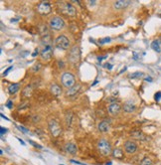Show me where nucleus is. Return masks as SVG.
Masks as SVG:
<instances>
[{
	"label": "nucleus",
	"mask_w": 161,
	"mask_h": 165,
	"mask_svg": "<svg viewBox=\"0 0 161 165\" xmlns=\"http://www.w3.org/2000/svg\"><path fill=\"white\" fill-rule=\"evenodd\" d=\"M18 128H19V130H21V131H23L24 132V133H28V131L26 128H25V127H23V126H21V125H19V126H18Z\"/></svg>",
	"instance_id": "nucleus-30"
},
{
	"label": "nucleus",
	"mask_w": 161,
	"mask_h": 165,
	"mask_svg": "<svg viewBox=\"0 0 161 165\" xmlns=\"http://www.w3.org/2000/svg\"><path fill=\"white\" fill-rule=\"evenodd\" d=\"M48 127H49V131H50L51 135L54 136V137H59L60 134L62 133V127H61L60 124L57 120L55 119L49 120Z\"/></svg>",
	"instance_id": "nucleus-5"
},
{
	"label": "nucleus",
	"mask_w": 161,
	"mask_h": 165,
	"mask_svg": "<svg viewBox=\"0 0 161 165\" xmlns=\"http://www.w3.org/2000/svg\"><path fill=\"white\" fill-rule=\"evenodd\" d=\"M111 119H104L102 122H101L97 125V128H99V130L101 132H104V133H106L111 129Z\"/></svg>",
	"instance_id": "nucleus-13"
},
{
	"label": "nucleus",
	"mask_w": 161,
	"mask_h": 165,
	"mask_svg": "<svg viewBox=\"0 0 161 165\" xmlns=\"http://www.w3.org/2000/svg\"><path fill=\"white\" fill-rule=\"evenodd\" d=\"M32 93H33L32 87H31V86H27V87L23 90V96H24L25 97H31Z\"/></svg>",
	"instance_id": "nucleus-21"
},
{
	"label": "nucleus",
	"mask_w": 161,
	"mask_h": 165,
	"mask_svg": "<svg viewBox=\"0 0 161 165\" xmlns=\"http://www.w3.org/2000/svg\"><path fill=\"white\" fill-rule=\"evenodd\" d=\"M123 110H124L125 113H131L136 110V106H135V104L132 101H127L124 104V106H123Z\"/></svg>",
	"instance_id": "nucleus-16"
},
{
	"label": "nucleus",
	"mask_w": 161,
	"mask_h": 165,
	"mask_svg": "<svg viewBox=\"0 0 161 165\" xmlns=\"http://www.w3.org/2000/svg\"><path fill=\"white\" fill-rule=\"evenodd\" d=\"M18 140L20 141V142H21V144H22V145H25V142H24V141H23V140H21L20 138H18Z\"/></svg>",
	"instance_id": "nucleus-39"
},
{
	"label": "nucleus",
	"mask_w": 161,
	"mask_h": 165,
	"mask_svg": "<svg viewBox=\"0 0 161 165\" xmlns=\"http://www.w3.org/2000/svg\"><path fill=\"white\" fill-rule=\"evenodd\" d=\"M140 165H153L152 163V160L150 158H148V157H145V158L142 159Z\"/></svg>",
	"instance_id": "nucleus-24"
},
{
	"label": "nucleus",
	"mask_w": 161,
	"mask_h": 165,
	"mask_svg": "<svg viewBox=\"0 0 161 165\" xmlns=\"http://www.w3.org/2000/svg\"><path fill=\"white\" fill-rule=\"evenodd\" d=\"M6 131H7L6 128H4V127H0V134H1V135H3L4 133H6Z\"/></svg>",
	"instance_id": "nucleus-31"
},
{
	"label": "nucleus",
	"mask_w": 161,
	"mask_h": 165,
	"mask_svg": "<svg viewBox=\"0 0 161 165\" xmlns=\"http://www.w3.org/2000/svg\"><path fill=\"white\" fill-rule=\"evenodd\" d=\"M19 90H20V84H12L8 88L9 94L10 95H15L17 92H19Z\"/></svg>",
	"instance_id": "nucleus-19"
},
{
	"label": "nucleus",
	"mask_w": 161,
	"mask_h": 165,
	"mask_svg": "<svg viewBox=\"0 0 161 165\" xmlns=\"http://www.w3.org/2000/svg\"><path fill=\"white\" fill-rule=\"evenodd\" d=\"M111 41V39L109 38V37H106V38H104V39H101V40H100V43L106 44V43H109Z\"/></svg>",
	"instance_id": "nucleus-26"
},
{
	"label": "nucleus",
	"mask_w": 161,
	"mask_h": 165,
	"mask_svg": "<svg viewBox=\"0 0 161 165\" xmlns=\"http://www.w3.org/2000/svg\"><path fill=\"white\" fill-rule=\"evenodd\" d=\"M40 69H41V64H40V63H37V64H35L34 66H33V68H32V71H33V72H38Z\"/></svg>",
	"instance_id": "nucleus-25"
},
{
	"label": "nucleus",
	"mask_w": 161,
	"mask_h": 165,
	"mask_svg": "<svg viewBox=\"0 0 161 165\" xmlns=\"http://www.w3.org/2000/svg\"><path fill=\"white\" fill-rule=\"evenodd\" d=\"M106 165H111V162H107Z\"/></svg>",
	"instance_id": "nucleus-41"
},
{
	"label": "nucleus",
	"mask_w": 161,
	"mask_h": 165,
	"mask_svg": "<svg viewBox=\"0 0 161 165\" xmlns=\"http://www.w3.org/2000/svg\"><path fill=\"white\" fill-rule=\"evenodd\" d=\"M64 149L68 154H71V155H76L77 153H78V146H77V144H75L74 142L66 143Z\"/></svg>",
	"instance_id": "nucleus-12"
},
{
	"label": "nucleus",
	"mask_w": 161,
	"mask_h": 165,
	"mask_svg": "<svg viewBox=\"0 0 161 165\" xmlns=\"http://www.w3.org/2000/svg\"><path fill=\"white\" fill-rule=\"evenodd\" d=\"M37 11L41 14V15H47L52 11V7H51L50 3L47 1H42L41 3L38 4L37 6Z\"/></svg>",
	"instance_id": "nucleus-8"
},
{
	"label": "nucleus",
	"mask_w": 161,
	"mask_h": 165,
	"mask_svg": "<svg viewBox=\"0 0 161 165\" xmlns=\"http://www.w3.org/2000/svg\"><path fill=\"white\" fill-rule=\"evenodd\" d=\"M161 42L159 40H154L151 43V48L157 53H160L161 52V46H160Z\"/></svg>",
	"instance_id": "nucleus-20"
},
{
	"label": "nucleus",
	"mask_w": 161,
	"mask_h": 165,
	"mask_svg": "<svg viewBox=\"0 0 161 165\" xmlns=\"http://www.w3.org/2000/svg\"><path fill=\"white\" fill-rule=\"evenodd\" d=\"M111 155L114 157V158L116 159H123V157H124V153H123L122 149H120V148H114L113 150V153H111Z\"/></svg>",
	"instance_id": "nucleus-18"
},
{
	"label": "nucleus",
	"mask_w": 161,
	"mask_h": 165,
	"mask_svg": "<svg viewBox=\"0 0 161 165\" xmlns=\"http://www.w3.org/2000/svg\"><path fill=\"white\" fill-rule=\"evenodd\" d=\"M50 92L52 93V95L55 97H60L61 95H62V89H61V87L59 85H57V84H52V85L50 86Z\"/></svg>",
	"instance_id": "nucleus-17"
},
{
	"label": "nucleus",
	"mask_w": 161,
	"mask_h": 165,
	"mask_svg": "<svg viewBox=\"0 0 161 165\" xmlns=\"http://www.w3.org/2000/svg\"><path fill=\"white\" fill-rule=\"evenodd\" d=\"M61 82H62L64 87H66L67 89H70V88L74 87L76 85V78L72 73L65 72L61 77Z\"/></svg>",
	"instance_id": "nucleus-2"
},
{
	"label": "nucleus",
	"mask_w": 161,
	"mask_h": 165,
	"mask_svg": "<svg viewBox=\"0 0 161 165\" xmlns=\"http://www.w3.org/2000/svg\"><path fill=\"white\" fill-rule=\"evenodd\" d=\"M145 81L146 82H152V78L151 77H147V78H145Z\"/></svg>",
	"instance_id": "nucleus-36"
},
{
	"label": "nucleus",
	"mask_w": 161,
	"mask_h": 165,
	"mask_svg": "<svg viewBox=\"0 0 161 165\" xmlns=\"http://www.w3.org/2000/svg\"><path fill=\"white\" fill-rule=\"evenodd\" d=\"M97 150H99L100 154L102 156H109L113 153V148H111V144L108 140L104 138H102L97 142Z\"/></svg>",
	"instance_id": "nucleus-1"
},
{
	"label": "nucleus",
	"mask_w": 161,
	"mask_h": 165,
	"mask_svg": "<svg viewBox=\"0 0 161 165\" xmlns=\"http://www.w3.org/2000/svg\"><path fill=\"white\" fill-rule=\"evenodd\" d=\"M12 69H13V66H10V67H9V68H7V69L5 70V71H4L3 76H7V75H8V73H9V72H10Z\"/></svg>",
	"instance_id": "nucleus-28"
},
{
	"label": "nucleus",
	"mask_w": 161,
	"mask_h": 165,
	"mask_svg": "<svg viewBox=\"0 0 161 165\" xmlns=\"http://www.w3.org/2000/svg\"><path fill=\"white\" fill-rule=\"evenodd\" d=\"M154 99H155L156 101H160V99H161V92L156 93L155 96H154Z\"/></svg>",
	"instance_id": "nucleus-27"
},
{
	"label": "nucleus",
	"mask_w": 161,
	"mask_h": 165,
	"mask_svg": "<svg viewBox=\"0 0 161 165\" xmlns=\"http://www.w3.org/2000/svg\"><path fill=\"white\" fill-rule=\"evenodd\" d=\"M29 142H30V143H32V144H33V146H35V147L42 148V146H41V145H38V144H37V143H35L34 141H32V140H29Z\"/></svg>",
	"instance_id": "nucleus-32"
},
{
	"label": "nucleus",
	"mask_w": 161,
	"mask_h": 165,
	"mask_svg": "<svg viewBox=\"0 0 161 165\" xmlns=\"http://www.w3.org/2000/svg\"><path fill=\"white\" fill-rule=\"evenodd\" d=\"M68 60L72 64H77L80 62L81 60V51L78 46H74L73 48L70 50L69 55H68Z\"/></svg>",
	"instance_id": "nucleus-6"
},
{
	"label": "nucleus",
	"mask_w": 161,
	"mask_h": 165,
	"mask_svg": "<svg viewBox=\"0 0 161 165\" xmlns=\"http://www.w3.org/2000/svg\"><path fill=\"white\" fill-rule=\"evenodd\" d=\"M81 88H82L81 85H75L74 87H72V88H70V89H68L67 93H66L67 97H75V96H76V95L78 94V93L81 90Z\"/></svg>",
	"instance_id": "nucleus-15"
},
{
	"label": "nucleus",
	"mask_w": 161,
	"mask_h": 165,
	"mask_svg": "<svg viewBox=\"0 0 161 165\" xmlns=\"http://www.w3.org/2000/svg\"><path fill=\"white\" fill-rule=\"evenodd\" d=\"M12 104H13V101H11V99H9V101L6 103V106H7V108H10V110H11V108H12Z\"/></svg>",
	"instance_id": "nucleus-29"
},
{
	"label": "nucleus",
	"mask_w": 161,
	"mask_h": 165,
	"mask_svg": "<svg viewBox=\"0 0 161 165\" xmlns=\"http://www.w3.org/2000/svg\"><path fill=\"white\" fill-rule=\"evenodd\" d=\"M104 67H106V69H109V70L113 69V65H111V64H106V66Z\"/></svg>",
	"instance_id": "nucleus-34"
},
{
	"label": "nucleus",
	"mask_w": 161,
	"mask_h": 165,
	"mask_svg": "<svg viewBox=\"0 0 161 165\" xmlns=\"http://www.w3.org/2000/svg\"><path fill=\"white\" fill-rule=\"evenodd\" d=\"M130 4L129 0H118L113 3V8L115 10H122V9L126 8V7Z\"/></svg>",
	"instance_id": "nucleus-14"
},
{
	"label": "nucleus",
	"mask_w": 161,
	"mask_h": 165,
	"mask_svg": "<svg viewBox=\"0 0 161 165\" xmlns=\"http://www.w3.org/2000/svg\"><path fill=\"white\" fill-rule=\"evenodd\" d=\"M124 71H126V67H124V68H123L122 70H121V71L120 72V74H122V73H123V72H124Z\"/></svg>",
	"instance_id": "nucleus-37"
},
{
	"label": "nucleus",
	"mask_w": 161,
	"mask_h": 165,
	"mask_svg": "<svg viewBox=\"0 0 161 165\" xmlns=\"http://www.w3.org/2000/svg\"><path fill=\"white\" fill-rule=\"evenodd\" d=\"M40 56L43 60L45 61H49V60L52 58L53 56V48L51 46V44L49 45H45V47L42 49V51L40 52Z\"/></svg>",
	"instance_id": "nucleus-9"
},
{
	"label": "nucleus",
	"mask_w": 161,
	"mask_h": 165,
	"mask_svg": "<svg viewBox=\"0 0 161 165\" xmlns=\"http://www.w3.org/2000/svg\"><path fill=\"white\" fill-rule=\"evenodd\" d=\"M124 150L128 154H133L137 151V144L132 140H126L124 142Z\"/></svg>",
	"instance_id": "nucleus-11"
},
{
	"label": "nucleus",
	"mask_w": 161,
	"mask_h": 165,
	"mask_svg": "<svg viewBox=\"0 0 161 165\" xmlns=\"http://www.w3.org/2000/svg\"><path fill=\"white\" fill-rule=\"evenodd\" d=\"M144 76V74L142 73V72H135V73H132V74H130L129 76V78L130 79H140V78H142V77Z\"/></svg>",
	"instance_id": "nucleus-22"
},
{
	"label": "nucleus",
	"mask_w": 161,
	"mask_h": 165,
	"mask_svg": "<svg viewBox=\"0 0 161 165\" xmlns=\"http://www.w3.org/2000/svg\"><path fill=\"white\" fill-rule=\"evenodd\" d=\"M132 135H133L134 138L139 139V140H142V139L145 138V137H144V135H143V133H141L140 131H135V132L132 133Z\"/></svg>",
	"instance_id": "nucleus-23"
},
{
	"label": "nucleus",
	"mask_w": 161,
	"mask_h": 165,
	"mask_svg": "<svg viewBox=\"0 0 161 165\" xmlns=\"http://www.w3.org/2000/svg\"><path fill=\"white\" fill-rule=\"evenodd\" d=\"M60 10L64 14H66L68 16H71V17H75L77 13L76 7L72 5L71 3H61Z\"/></svg>",
	"instance_id": "nucleus-7"
},
{
	"label": "nucleus",
	"mask_w": 161,
	"mask_h": 165,
	"mask_svg": "<svg viewBox=\"0 0 161 165\" xmlns=\"http://www.w3.org/2000/svg\"><path fill=\"white\" fill-rule=\"evenodd\" d=\"M60 165H64V164H60Z\"/></svg>",
	"instance_id": "nucleus-42"
},
{
	"label": "nucleus",
	"mask_w": 161,
	"mask_h": 165,
	"mask_svg": "<svg viewBox=\"0 0 161 165\" xmlns=\"http://www.w3.org/2000/svg\"><path fill=\"white\" fill-rule=\"evenodd\" d=\"M108 113L111 115H117L121 110V106L120 103L117 101H113V103L109 104L108 108H107Z\"/></svg>",
	"instance_id": "nucleus-10"
},
{
	"label": "nucleus",
	"mask_w": 161,
	"mask_h": 165,
	"mask_svg": "<svg viewBox=\"0 0 161 165\" xmlns=\"http://www.w3.org/2000/svg\"><path fill=\"white\" fill-rule=\"evenodd\" d=\"M71 162H72V163H75V164H78V165H87V164H85V163H82V162L75 161V160H73V159L71 160Z\"/></svg>",
	"instance_id": "nucleus-33"
},
{
	"label": "nucleus",
	"mask_w": 161,
	"mask_h": 165,
	"mask_svg": "<svg viewBox=\"0 0 161 165\" xmlns=\"http://www.w3.org/2000/svg\"><path fill=\"white\" fill-rule=\"evenodd\" d=\"M1 117H2V118H5V119H6V120H9V119H8V118H7L6 117H4V115H2V113H1Z\"/></svg>",
	"instance_id": "nucleus-40"
},
{
	"label": "nucleus",
	"mask_w": 161,
	"mask_h": 165,
	"mask_svg": "<svg viewBox=\"0 0 161 165\" xmlns=\"http://www.w3.org/2000/svg\"><path fill=\"white\" fill-rule=\"evenodd\" d=\"M104 59H106V56H102V57L97 58V60H99V61H102V60H104Z\"/></svg>",
	"instance_id": "nucleus-35"
},
{
	"label": "nucleus",
	"mask_w": 161,
	"mask_h": 165,
	"mask_svg": "<svg viewBox=\"0 0 161 165\" xmlns=\"http://www.w3.org/2000/svg\"><path fill=\"white\" fill-rule=\"evenodd\" d=\"M54 45L59 50H68L70 48V40L65 35H60L54 41Z\"/></svg>",
	"instance_id": "nucleus-3"
},
{
	"label": "nucleus",
	"mask_w": 161,
	"mask_h": 165,
	"mask_svg": "<svg viewBox=\"0 0 161 165\" xmlns=\"http://www.w3.org/2000/svg\"><path fill=\"white\" fill-rule=\"evenodd\" d=\"M49 25H50L51 29L55 30V31H61L66 27V23L60 16H54L53 18H51Z\"/></svg>",
	"instance_id": "nucleus-4"
},
{
	"label": "nucleus",
	"mask_w": 161,
	"mask_h": 165,
	"mask_svg": "<svg viewBox=\"0 0 161 165\" xmlns=\"http://www.w3.org/2000/svg\"><path fill=\"white\" fill-rule=\"evenodd\" d=\"M36 55H38V51H35V52L33 53V54H32V56H33V57H35V56H36Z\"/></svg>",
	"instance_id": "nucleus-38"
}]
</instances>
